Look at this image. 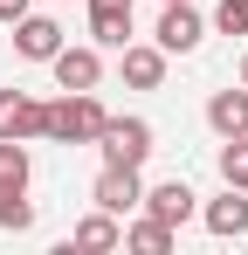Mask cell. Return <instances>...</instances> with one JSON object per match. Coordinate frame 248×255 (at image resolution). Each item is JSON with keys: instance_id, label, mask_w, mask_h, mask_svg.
Instances as JSON below:
<instances>
[{"instance_id": "ba28073f", "label": "cell", "mask_w": 248, "mask_h": 255, "mask_svg": "<svg viewBox=\"0 0 248 255\" xmlns=\"http://www.w3.org/2000/svg\"><path fill=\"white\" fill-rule=\"evenodd\" d=\"M118 69H124L131 90H159L165 83V48L159 42H124L118 48Z\"/></svg>"}, {"instance_id": "d6986e66", "label": "cell", "mask_w": 248, "mask_h": 255, "mask_svg": "<svg viewBox=\"0 0 248 255\" xmlns=\"http://www.w3.org/2000/svg\"><path fill=\"white\" fill-rule=\"evenodd\" d=\"M21 14H28V0H0V21H7V28H14Z\"/></svg>"}, {"instance_id": "7c38bea8", "label": "cell", "mask_w": 248, "mask_h": 255, "mask_svg": "<svg viewBox=\"0 0 248 255\" xmlns=\"http://www.w3.org/2000/svg\"><path fill=\"white\" fill-rule=\"evenodd\" d=\"M207 125L221 138H248V83L242 90H214L207 97Z\"/></svg>"}, {"instance_id": "3957f363", "label": "cell", "mask_w": 248, "mask_h": 255, "mask_svg": "<svg viewBox=\"0 0 248 255\" xmlns=\"http://www.w3.org/2000/svg\"><path fill=\"white\" fill-rule=\"evenodd\" d=\"M138 207L152 214V221H165V228H186L193 214H200V193L186 186V179H159V186H145V200Z\"/></svg>"}, {"instance_id": "8992f818", "label": "cell", "mask_w": 248, "mask_h": 255, "mask_svg": "<svg viewBox=\"0 0 248 255\" xmlns=\"http://www.w3.org/2000/svg\"><path fill=\"white\" fill-rule=\"evenodd\" d=\"M55 48H62V21H48V14H21L14 21V55L21 62H55Z\"/></svg>"}, {"instance_id": "277c9868", "label": "cell", "mask_w": 248, "mask_h": 255, "mask_svg": "<svg viewBox=\"0 0 248 255\" xmlns=\"http://www.w3.org/2000/svg\"><path fill=\"white\" fill-rule=\"evenodd\" d=\"M159 48L165 55H186V48H200V35H207V21L193 14V0H165V14H159Z\"/></svg>"}, {"instance_id": "9a60e30c", "label": "cell", "mask_w": 248, "mask_h": 255, "mask_svg": "<svg viewBox=\"0 0 248 255\" xmlns=\"http://www.w3.org/2000/svg\"><path fill=\"white\" fill-rule=\"evenodd\" d=\"M28 145L21 138H0V193H28Z\"/></svg>"}, {"instance_id": "7a4b0ae2", "label": "cell", "mask_w": 248, "mask_h": 255, "mask_svg": "<svg viewBox=\"0 0 248 255\" xmlns=\"http://www.w3.org/2000/svg\"><path fill=\"white\" fill-rule=\"evenodd\" d=\"M97 152H104V166H138L145 172V159H152V125H145V118H104Z\"/></svg>"}, {"instance_id": "8fae6325", "label": "cell", "mask_w": 248, "mask_h": 255, "mask_svg": "<svg viewBox=\"0 0 248 255\" xmlns=\"http://www.w3.org/2000/svg\"><path fill=\"white\" fill-rule=\"evenodd\" d=\"M90 42L97 48H124L131 42V0H90Z\"/></svg>"}, {"instance_id": "30bf717a", "label": "cell", "mask_w": 248, "mask_h": 255, "mask_svg": "<svg viewBox=\"0 0 248 255\" xmlns=\"http://www.w3.org/2000/svg\"><path fill=\"white\" fill-rule=\"evenodd\" d=\"M0 138H41V104L28 90H0Z\"/></svg>"}, {"instance_id": "9c48e42d", "label": "cell", "mask_w": 248, "mask_h": 255, "mask_svg": "<svg viewBox=\"0 0 248 255\" xmlns=\"http://www.w3.org/2000/svg\"><path fill=\"white\" fill-rule=\"evenodd\" d=\"M200 221H207V235H214V242L248 235V193H242V186H228L221 200H207V207H200Z\"/></svg>"}, {"instance_id": "2e32d148", "label": "cell", "mask_w": 248, "mask_h": 255, "mask_svg": "<svg viewBox=\"0 0 248 255\" xmlns=\"http://www.w3.org/2000/svg\"><path fill=\"white\" fill-rule=\"evenodd\" d=\"M221 186L248 193V138H221Z\"/></svg>"}, {"instance_id": "52a82bcc", "label": "cell", "mask_w": 248, "mask_h": 255, "mask_svg": "<svg viewBox=\"0 0 248 255\" xmlns=\"http://www.w3.org/2000/svg\"><path fill=\"white\" fill-rule=\"evenodd\" d=\"M104 214H131L138 200H145V179H138V166H104L97 172V193H90Z\"/></svg>"}, {"instance_id": "5bb4252c", "label": "cell", "mask_w": 248, "mask_h": 255, "mask_svg": "<svg viewBox=\"0 0 248 255\" xmlns=\"http://www.w3.org/2000/svg\"><path fill=\"white\" fill-rule=\"evenodd\" d=\"M172 235H179V228H165V221L145 214V221L124 228V249H138V255H172Z\"/></svg>"}, {"instance_id": "ac0fdd59", "label": "cell", "mask_w": 248, "mask_h": 255, "mask_svg": "<svg viewBox=\"0 0 248 255\" xmlns=\"http://www.w3.org/2000/svg\"><path fill=\"white\" fill-rule=\"evenodd\" d=\"M214 28L221 35H248V0H221L214 7Z\"/></svg>"}, {"instance_id": "6da1fadb", "label": "cell", "mask_w": 248, "mask_h": 255, "mask_svg": "<svg viewBox=\"0 0 248 255\" xmlns=\"http://www.w3.org/2000/svg\"><path fill=\"white\" fill-rule=\"evenodd\" d=\"M104 104H97V90H62L55 104H41V138H55V145H97V131H104Z\"/></svg>"}, {"instance_id": "5b68a950", "label": "cell", "mask_w": 248, "mask_h": 255, "mask_svg": "<svg viewBox=\"0 0 248 255\" xmlns=\"http://www.w3.org/2000/svg\"><path fill=\"white\" fill-rule=\"evenodd\" d=\"M48 69H55L62 90H97V83H104V48H97V42H90V48H69V42H62Z\"/></svg>"}, {"instance_id": "4fadbf2b", "label": "cell", "mask_w": 248, "mask_h": 255, "mask_svg": "<svg viewBox=\"0 0 248 255\" xmlns=\"http://www.w3.org/2000/svg\"><path fill=\"white\" fill-rule=\"evenodd\" d=\"M69 242H76V249H124V228H118V214H90V221H76V228H69Z\"/></svg>"}, {"instance_id": "ffe728a7", "label": "cell", "mask_w": 248, "mask_h": 255, "mask_svg": "<svg viewBox=\"0 0 248 255\" xmlns=\"http://www.w3.org/2000/svg\"><path fill=\"white\" fill-rule=\"evenodd\" d=\"M242 83H248V62H242Z\"/></svg>"}, {"instance_id": "e0dca14e", "label": "cell", "mask_w": 248, "mask_h": 255, "mask_svg": "<svg viewBox=\"0 0 248 255\" xmlns=\"http://www.w3.org/2000/svg\"><path fill=\"white\" fill-rule=\"evenodd\" d=\"M0 228H7V235H28V228H35V200H28V193H0Z\"/></svg>"}]
</instances>
